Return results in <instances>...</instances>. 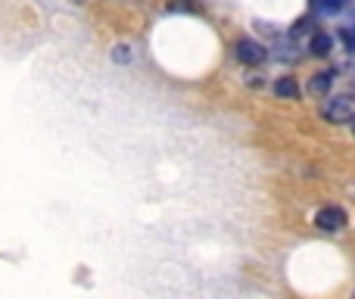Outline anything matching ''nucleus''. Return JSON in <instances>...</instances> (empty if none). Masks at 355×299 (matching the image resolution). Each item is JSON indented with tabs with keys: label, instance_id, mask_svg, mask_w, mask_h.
Here are the masks:
<instances>
[{
	"label": "nucleus",
	"instance_id": "nucleus-2",
	"mask_svg": "<svg viewBox=\"0 0 355 299\" xmlns=\"http://www.w3.org/2000/svg\"><path fill=\"white\" fill-rule=\"evenodd\" d=\"M234 56H237L240 62H246V66H259V62H265L268 50L259 41H252V37H240V41L234 44Z\"/></svg>",
	"mask_w": 355,
	"mask_h": 299
},
{
	"label": "nucleus",
	"instance_id": "nucleus-8",
	"mask_svg": "<svg viewBox=\"0 0 355 299\" xmlns=\"http://www.w3.org/2000/svg\"><path fill=\"white\" fill-rule=\"evenodd\" d=\"M112 56H116V62H128L131 60V53H128V47H125V44H119V47L112 50Z\"/></svg>",
	"mask_w": 355,
	"mask_h": 299
},
{
	"label": "nucleus",
	"instance_id": "nucleus-6",
	"mask_svg": "<svg viewBox=\"0 0 355 299\" xmlns=\"http://www.w3.org/2000/svg\"><path fill=\"white\" fill-rule=\"evenodd\" d=\"M334 81V72H318L312 81H309V94H324Z\"/></svg>",
	"mask_w": 355,
	"mask_h": 299
},
{
	"label": "nucleus",
	"instance_id": "nucleus-4",
	"mask_svg": "<svg viewBox=\"0 0 355 299\" xmlns=\"http://www.w3.org/2000/svg\"><path fill=\"white\" fill-rule=\"evenodd\" d=\"M275 94H277L281 100H296V97H300V87H296L293 78H281V81L275 85Z\"/></svg>",
	"mask_w": 355,
	"mask_h": 299
},
{
	"label": "nucleus",
	"instance_id": "nucleus-11",
	"mask_svg": "<svg viewBox=\"0 0 355 299\" xmlns=\"http://www.w3.org/2000/svg\"><path fill=\"white\" fill-rule=\"evenodd\" d=\"M349 122H352V131H355V116H352V119H349Z\"/></svg>",
	"mask_w": 355,
	"mask_h": 299
},
{
	"label": "nucleus",
	"instance_id": "nucleus-3",
	"mask_svg": "<svg viewBox=\"0 0 355 299\" xmlns=\"http://www.w3.org/2000/svg\"><path fill=\"white\" fill-rule=\"evenodd\" d=\"M315 225L321 231H343L346 228V212L340 206H324L318 215H315Z\"/></svg>",
	"mask_w": 355,
	"mask_h": 299
},
{
	"label": "nucleus",
	"instance_id": "nucleus-9",
	"mask_svg": "<svg viewBox=\"0 0 355 299\" xmlns=\"http://www.w3.org/2000/svg\"><path fill=\"white\" fill-rule=\"evenodd\" d=\"M340 35H343L346 47H349V50H352V53H355V31H352V28H343V31H340Z\"/></svg>",
	"mask_w": 355,
	"mask_h": 299
},
{
	"label": "nucleus",
	"instance_id": "nucleus-7",
	"mask_svg": "<svg viewBox=\"0 0 355 299\" xmlns=\"http://www.w3.org/2000/svg\"><path fill=\"white\" fill-rule=\"evenodd\" d=\"M318 10H324V12H337V10H343V3L346 0H312Z\"/></svg>",
	"mask_w": 355,
	"mask_h": 299
},
{
	"label": "nucleus",
	"instance_id": "nucleus-1",
	"mask_svg": "<svg viewBox=\"0 0 355 299\" xmlns=\"http://www.w3.org/2000/svg\"><path fill=\"white\" fill-rule=\"evenodd\" d=\"M321 116L334 125L349 122L355 116V97H349V94H337V97H331L324 106H321Z\"/></svg>",
	"mask_w": 355,
	"mask_h": 299
},
{
	"label": "nucleus",
	"instance_id": "nucleus-10",
	"mask_svg": "<svg viewBox=\"0 0 355 299\" xmlns=\"http://www.w3.org/2000/svg\"><path fill=\"white\" fill-rule=\"evenodd\" d=\"M309 25H312V19H300V22H296V35H306Z\"/></svg>",
	"mask_w": 355,
	"mask_h": 299
},
{
	"label": "nucleus",
	"instance_id": "nucleus-5",
	"mask_svg": "<svg viewBox=\"0 0 355 299\" xmlns=\"http://www.w3.org/2000/svg\"><path fill=\"white\" fill-rule=\"evenodd\" d=\"M331 47H334V41L327 35H315L312 41H309V50H312L315 56H327L331 53Z\"/></svg>",
	"mask_w": 355,
	"mask_h": 299
}]
</instances>
